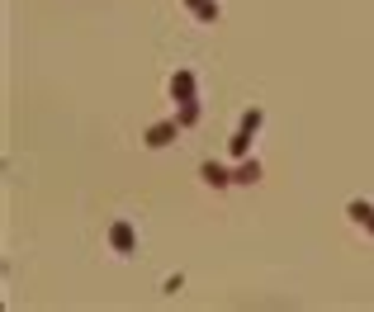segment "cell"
<instances>
[{
	"label": "cell",
	"mask_w": 374,
	"mask_h": 312,
	"mask_svg": "<svg viewBox=\"0 0 374 312\" xmlns=\"http://www.w3.org/2000/svg\"><path fill=\"white\" fill-rule=\"evenodd\" d=\"M261 124H265V109H256V104H251V109L242 114L237 133H233V156H251V138L261 133Z\"/></svg>",
	"instance_id": "cell-1"
},
{
	"label": "cell",
	"mask_w": 374,
	"mask_h": 312,
	"mask_svg": "<svg viewBox=\"0 0 374 312\" xmlns=\"http://www.w3.org/2000/svg\"><path fill=\"white\" fill-rule=\"evenodd\" d=\"M180 133H185V124H180V119H161V124H152L147 133H142V142H147L152 152H161V147H171Z\"/></svg>",
	"instance_id": "cell-2"
},
{
	"label": "cell",
	"mask_w": 374,
	"mask_h": 312,
	"mask_svg": "<svg viewBox=\"0 0 374 312\" xmlns=\"http://www.w3.org/2000/svg\"><path fill=\"white\" fill-rule=\"evenodd\" d=\"M110 246H114V256H133L138 251V227L128 218H114L110 222Z\"/></svg>",
	"instance_id": "cell-3"
},
{
	"label": "cell",
	"mask_w": 374,
	"mask_h": 312,
	"mask_svg": "<svg viewBox=\"0 0 374 312\" xmlns=\"http://www.w3.org/2000/svg\"><path fill=\"white\" fill-rule=\"evenodd\" d=\"M171 100L175 104H199V80H194V71L180 66V71L171 76Z\"/></svg>",
	"instance_id": "cell-4"
},
{
	"label": "cell",
	"mask_w": 374,
	"mask_h": 312,
	"mask_svg": "<svg viewBox=\"0 0 374 312\" xmlns=\"http://www.w3.org/2000/svg\"><path fill=\"white\" fill-rule=\"evenodd\" d=\"M199 180L209 189H228V185H233V171H228V166H218V161H204V166H199Z\"/></svg>",
	"instance_id": "cell-5"
},
{
	"label": "cell",
	"mask_w": 374,
	"mask_h": 312,
	"mask_svg": "<svg viewBox=\"0 0 374 312\" xmlns=\"http://www.w3.org/2000/svg\"><path fill=\"white\" fill-rule=\"evenodd\" d=\"M346 218L356 222V227H365V232H374V203L370 199H351L346 203Z\"/></svg>",
	"instance_id": "cell-6"
},
{
	"label": "cell",
	"mask_w": 374,
	"mask_h": 312,
	"mask_svg": "<svg viewBox=\"0 0 374 312\" xmlns=\"http://www.w3.org/2000/svg\"><path fill=\"white\" fill-rule=\"evenodd\" d=\"M256 180H261V161H256V156H242L237 171H233V185H256Z\"/></svg>",
	"instance_id": "cell-7"
},
{
	"label": "cell",
	"mask_w": 374,
	"mask_h": 312,
	"mask_svg": "<svg viewBox=\"0 0 374 312\" xmlns=\"http://www.w3.org/2000/svg\"><path fill=\"white\" fill-rule=\"evenodd\" d=\"M185 10L199 24H218V0H185Z\"/></svg>",
	"instance_id": "cell-8"
},
{
	"label": "cell",
	"mask_w": 374,
	"mask_h": 312,
	"mask_svg": "<svg viewBox=\"0 0 374 312\" xmlns=\"http://www.w3.org/2000/svg\"><path fill=\"white\" fill-rule=\"evenodd\" d=\"M175 119H180L185 128H194V124H199V104H180V114H175Z\"/></svg>",
	"instance_id": "cell-9"
},
{
	"label": "cell",
	"mask_w": 374,
	"mask_h": 312,
	"mask_svg": "<svg viewBox=\"0 0 374 312\" xmlns=\"http://www.w3.org/2000/svg\"><path fill=\"white\" fill-rule=\"evenodd\" d=\"M180 289H185V275H171V280H166V284H161V294H180Z\"/></svg>",
	"instance_id": "cell-10"
}]
</instances>
